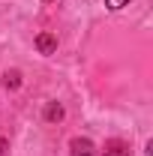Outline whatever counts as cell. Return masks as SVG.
<instances>
[{"label":"cell","mask_w":153,"mask_h":156,"mask_svg":"<svg viewBox=\"0 0 153 156\" xmlns=\"http://www.w3.org/2000/svg\"><path fill=\"white\" fill-rule=\"evenodd\" d=\"M69 150H72V156H93V141L90 138H72V144H69Z\"/></svg>","instance_id":"cell-1"},{"label":"cell","mask_w":153,"mask_h":156,"mask_svg":"<svg viewBox=\"0 0 153 156\" xmlns=\"http://www.w3.org/2000/svg\"><path fill=\"white\" fill-rule=\"evenodd\" d=\"M102 156H129V144L120 141V138H111V141H105Z\"/></svg>","instance_id":"cell-2"},{"label":"cell","mask_w":153,"mask_h":156,"mask_svg":"<svg viewBox=\"0 0 153 156\" xmlns=\"http://www.w3.org/2000/svg\"><path fill=\"white\" fill-rule=\"evenodd\" d=\"M36 48L42 51V54H51V51L57 48V39L51 36V33H39L36 36Z\"/></svg>","instance_id":"cell-3"},{"label":"cell","mask_w":153,"mask_h":156,"mask_svg":"<svg viewBox=\"0 0 153 156\" xmlns=\"http://www.w3.org/2000/svg\"><path fill=\"white\" fill-rule=\"evenodd\" d=\"M45 120H48V123H57V120H63V105H57V102H48V105H45Z\"/></svg>","instance_id":"cell-4"},{"label":"cell","mask_w":153,"mask_h":156,"mask_svg":"<svg viewBox=\"0 0 153 156\" xmlns=\"http://www.w3.org/2000/svg\"><path fill=\"white\" fill-rule=\"evenodd\" d=\"M3 84H6V87H18V84H21V75L12 69V72H6V75H3Z\"/></svg>","instance_id":"cell-5"},{"label":"cell","mask_w":153,"mask_h":156,"mask_svg":"<svg viewBox=\"0 0 153 156\" xmlns=\"http://www.w3.org/2000/svg\"><path fill=\"white\" fill-rule=\"evenodd\" d=\"M105 3H108V9H123L129 0H105Z\"/></svg>","instance_id":"cell-6"}]
</instances>
